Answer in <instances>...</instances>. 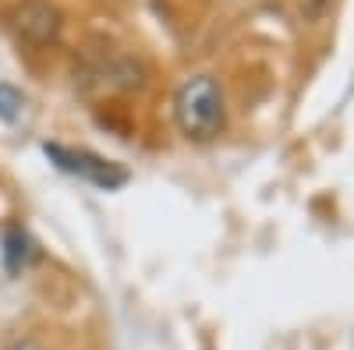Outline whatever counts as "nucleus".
I'll return each mask as SVG.
<instances>
[{"instance_id":"obj_1","label":"nucleus","mask_w":354,"mask_h":350,"mask_svg":"<svg viewBox=\"0 0 354 350\" xmlns=\"http://www.w3.org/2000/svg\"><path fill=\"white\" fill-rule=\"evenodd\" d=\"M174 113H177V124L188 138H213L220 128H223V96L216 89L213 78H192L181 85V93H177V103H174Z\"/></svg>"},{"instance_id":"obj_2","label":"nucleus","mask_w":354,"mask_h":350,"mask_svg":"<svg viewBox=\"0 0 354 350\" xmlns=\"http://www.w3.org/2000/svg\"><path fill=\"white\" fill-rule=\"evenodd\" d=\"M46 156L61 166V170H68V173H75V177H85V181H93L96 188H121L124 181H128V173L117 166V163H110V159H103V156H96V153H85V149H64V145H46Z\"/></svg>"},{"instance_id":"obj_3","label":"nucleus","mask_w":354,"mask_h":350,"mask_svg":"<svg viewBox=\"0 0 354 350\" xmlns=\"http://www.w3.org/2000/svg\"><path fill=\"white\" fill-rule=\"evenodd\" d=\"M15 25H18L21 39H28L32 46L57 43V36H61V14L46 0H28V4H21L15 14Z\"/></svg>"},{"instance_id":"obj_4","label":"nucleus","mask_w":354,"mask_h":350,"mask_svg":"<svg viewBox=\"0 0 354 350\" xmlns=\"http://www.w3.org/2000/svg\"><path fill=\"white\" fill-rule=\"evenodd\" d=\"M25 255H28V241H25V233H21V230H11V233H8V269H11V273L25 262Z\"/></svg>"},{"instance_id":"obj_5","label":"nucleus","mask_w":354,"mask_h":350,"mask_svg":"<svg viewBox=\"0 0 354 350\" xmlns=\"http://www.w3.org/2000/svg\"><path fill=\"white\" fill-rule=\"evenodd\" d=\"M21 113V93H15L11 85H0V121H15Z\"/></svg>"},{"instance_id":"obj_6","label":"nucleus","mask_w":354,"mask_h":350,"mask_svg":"<svg viewBox=\"0 0 354 350\" xmlns=\"http://www.w3.org/2000/svg\"><path fill=\"white\" fill-rule=\"evenodd\" d=\"M8 350H43L39 343H15V347H8Z\"/></svg>"}]
</instances>
